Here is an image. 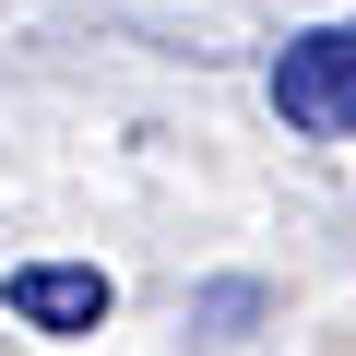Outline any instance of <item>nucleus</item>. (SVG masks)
<instances>
[{
  "instance_id": "1",
  "label": "nucleus",
  "mask_w": 356,
  "mask_h": 356,
  "mask_svg": "<svg viewBox=\"0 0 356 356\" xmlns=\"http://www.w3.org/2000/svg\"><path fill=\"white\" fill-rule=\"evenodd\" d=\"M273 119L297 143H356V24H309L273 48Z\"/></svg>"
},
{
  "instance_id": "2",
  "label": "nucleus",
  "mask_w": 356,
  "mask_h": 356,
  "mask_svg": "<svg viewBox=\"0 0 356 356\" xmlns=\"http://www.w3.org/2000/svg\"><path fill=\"white\" fill-rule=\"evenodd\" d=\"M0 297H13V321H24V332H95V321L119 309V285H107L95 261H24Z\"/></svg>"
},
{
  "instance_id": "3",
  "label": "nucleus",
  "mask_w": 356,
  "mask_h": 356,
  "mask_svg": "<svg viewBox=\"0 0 356 356\" xmlns=\"http://www.w3.org/2000/svg\"><path fill=\"white\" fill-rule=\"evenodd\" d=\"M238 321H261V285H250V273H226V285H202V297H191V332H202V344H226Z\"/></svg>"
}]
</instances>
